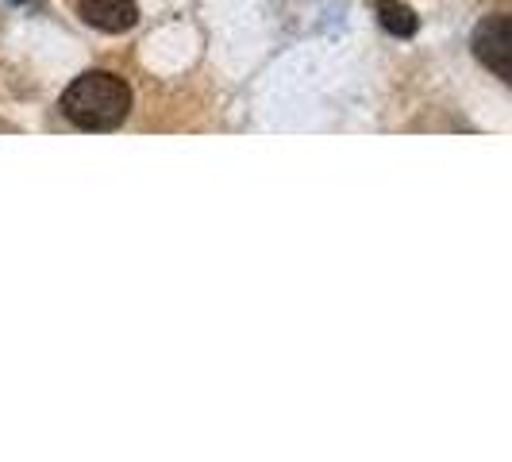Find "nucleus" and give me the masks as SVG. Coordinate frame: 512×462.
<instances>
[{
    "label": "nucleus",
    "instance_id": "obj_5",
    "mask_svg": "<svg viewBox=\"0 0 512 462\" xmlns=\"http://www.w3.org/2000/svg\"><path fill=\"white\" fill-rule=\"evenodd\" d=\"M8 4H27V0H8Z\"/></svg>",
    "mask_w": 512,
    "mask_h": 462
},
{
    "label": "nucleus",
    "instance_id": "obj_3",
    "mask_svg": "<svg viewBox=\"0 0 512 462\" xmlns=\"http://www.w3.org/2000/svg\"><path fill=\"white\" fill-rule=\"evenodd\" d=\"M77 16L104 35H124L139 20L135 0H77Z\"/></svg>",
    "mask_w": 512,
    "mask_h": 462
},
{
    "label": "nucleus",
    "instance_id": "obj_4",
    "mask_svg": "<svg viewBox=\"0 0 512 462\" xmlns=\"http://www.w3.org/2000/svg\"><path fill=\"white\" fill-rule=\"evenodd\" d=\"M374 12H378V24L389 35H397V39H409V35H416V27H420V16L412 12L405 0H378Z\"/></svg>",
    "mask_w": 512,
    "mask_h": 462
},
{
    "label": "nucleus",
    "instance_id": "obj_2",
    "mask_svg": "<svg viewBox=\"0 0 512 462\" xmlns=\"http://www.w3.org/2000/svg\"><path fill=\"white\" fill-rule=\"evenodd\" d=\"M474 54L493 77L509 81L512 77V16L509 12H493L474 27Z\"/></svg>",
    "mask_w": 512,
    "mask_h": 462
},
{
    "label": "nucleus",
    "instance_id": "obj_1",
    "mask_svg": "<svg viewBox=\"0 0 512 462\" xmlns=\"http://www.w3.org/2000/svg\"><path fill=\"white\" fill-rule=\"evenodd\" d=\"M58 108L81 131H112L128 120L131 89L128 81L112 70H89L62 89Z\"/></svg>",
    "mask_w": 512,
    "mask_h": 462
}]
</instances>
